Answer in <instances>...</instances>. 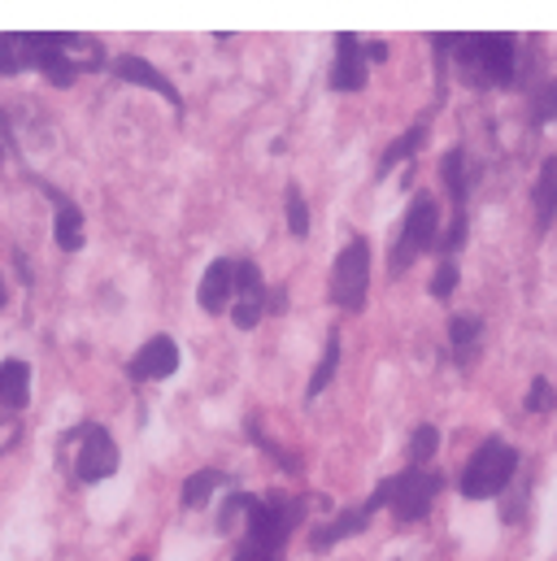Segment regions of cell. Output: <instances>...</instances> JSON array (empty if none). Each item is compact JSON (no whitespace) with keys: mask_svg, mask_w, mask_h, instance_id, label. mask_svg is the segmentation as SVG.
Here are the masks:
<instances>
[{"mask_svg":"<svg viewBox=\"0 0 557 561\" xmlns=\"http://www.w3.org/2000/svg\"><path fill=\"white\" fill-rule=\"evenodd\" d=\"M453 44V61L462 66V75L475 88H505L514 83V66H519V39L514 35H453L444 39Z\"/></svg>","mask_w":557,"mask_h":561,"instance_id":"obj_1","label":"cell"},{"mask_svg":"<svg viewBox=\"0 0 557 561\" xmlns=\"http://www.w3.org/2000/svg\"><path fill=\"white\" fill-rule=\"evenodd\" d=\"M440 488H444V479L435 474V470H427V466H410V470H401V474H393V479H384L375 492H371V510H393V518L397 523H418V518H427L431 514V501L440 496Z\"/></svg>","mask_w":557,"mask_h":561,"instance_id":"obj_2","label":"cell"},{"mask_svg":"<svg viewBox=\"0 0 557 561\" xmlns=\"http://www.w3.org/2000/svg\"><path fill=\"white\" fill-rule=\"evenodd\" d=\"M309 501L305 496H271V501H253L249 523H245V545L266 549V553H283L287 536L305 523Z\"/></svg>","mask_w":557,"mask_h":561,"instance_id":"obj_3","label":"cell"},{"mask_svg":"<svg viewBox=\"0 0 557 561\" xmlns=\"http://www.w3.org/2000/svg\"><path fill=\"white\" fill-rule=\"evenodd\" d=\"M514 470H519V453H514L505 439H484V444L475 448V457L466 461L457 488H462V496H470V501H488V496L505 492V483L514 479Z\"/></svg>","mask_w":557,"mask_h":561,"instance_id":"obj_4","label":"cell"},{"mask_svg":"<svg viewBox=\"0 0 557 561\" xmlns=\"http://www.w3.org/2000/svg\"><path fill=\"white\" fill-rule=\"evenodd\" d=\"M435 244H440V205H435V196L418 192L414 205H410V214H406L401 240H397V249H393V275H401L414 257L431 253Z\"/></svg>","mask_w":557,"mask_h":561,"instance_id":"obj_5","label":"cell"},{"mask_svg":"<svg viewBox=\"0 0 557 561\" xmlns=\"http://www.w3.org/2000/svg\"><path fill=\"white\" fill-rule=\"evenodd\" d=\"M366 287H371V244L349 240L336 257V271H331V300L349 313H362L366 309Z\"/></svg>","mask_w":557,"mask_h":561,"instance_id":"obj_6","label":"cell"},{"mask_svg":"<svg viewBox=\"0 0 557 561\" xmlns=\"http://www.w3.org/2000/svg\"><path fill=\"white\" fill-rule=\"evenodd\" d=\"M75 439H79V457H75L79 483H101L118 470V444L105 426H79Z\"/></svg>","mask_w":557,"mask_h":561,"instance_id":"obj_7","label":"cell"},{"mask_svg":"<svg viewBox=\"0 0 557 561\" xmlns=\"http://www.w3.org/2000/svg\"><path fill=\"white\" fill-rule=\"evenodd\" d=\"M266 313V283H262V271L258 262L240 257L236 262V300H231V318L240 331H253Z\"/></svg>","mask_w":557,"mask_h":561,"instance_id":"obj_8","label":"cell"},{"mask_svg":"<svg viewBox=\"0 0 557 561\" xmlns=\"http://www.w3.org/2000/svg\"><path fill=\"white\" fill-rule=\"evenodd\" d=\"M31 66L44 70V79H48L53 88H70V83L79 79V66H75L70 53H66V35H57V31L31 35Z\"/></svg>","mask_w":557,"mask_h":561,"instance_id":"obj_9","label":"cell"},{"mask_svg":"<svg viewBox=\"0 0 557 561\" xmlns=\"http://www.w3.org/2000/svg\"><path fill=\"white\" fill-rule=\"evenodd\" d=\"M366 44L357 35H336V66H331V88L336 92H362L366 88Z\"/></svg>","mask_w":557,"mask_h":561,"instance_id":"obj_10","label":"cell"},{"mask_svg":"<svg viewBox=\"0 0 557 561\" xmlns=\"http://www.w3.org/2000/svg\"><path fill=\"white\" fill-rule=\"evenodd\" d=\"M114 66V75L123 79V83H136V88H148V92H157L161 101H170L174 110H183V96L174 92V83L161 75V70H152L144 57H136V53H123V57H114L110 61Z\"/></svg>","mask_w":557,"mask_h":561,"instance_id":"obj_11","label":"cell"},{"mask_svg":"<svg viewBox=\"0 0 557 561\" xmlns=\"http://www.w3.org/2000/svg\"><path fill=\"white\" fill-rule=\"evenodd\" d=\"M179 370V344L170 335H152L132 357V379H166Z\"/></svg>","mask_w":557,"mask_h":561,"instance_id":"obj_12","label":"cell"},{"mask_svg":"<svg viewBox=\"0 0 557 561\" xmlns=\"http://www.w3.org/2000/svg\"><path fill=\"white\" fill-rule=\"evenodd\" d=\"M196 300H201L205 313L231 309V300H236V262H214V266L205 271V279H201Z\"/></svg>","mask_w":557,"mask_h":561,"instance_id":"obj_13","label":"cell"},{"mask_svg":"<svg viewBox=\"0 0 557 561\" xmlns=\"http://www.w3.org/2000/svg\"><path fill=\"white\" fill-rule=\"evenodd\" d=\"M44 192H48L53 205H57V227H53L57 249H61V253H79V249H83V209H79L75 201H66L61 192H53V187H44Z\"/></svg>","mask_w":557,"mask_h":561,"instance_id":"obj_14","label":"cell"},{"mask_svg":"<svg viewBox=\"0 0 557 561\" xmlns=\"http://www.w3.org/2000/svg\"><path fill=\"white\" fill-rule=\"evenodd\" d=\"M31 397V366L9 357L0 362V410H22Z\"/></svg>","mask_w":557,"mask_h":561,"instance_id":"obj_15","label":"cell"},{"mask_svg":"<svg viewBox=\"0 0 557 561\" xmlns=\"http://www.w3.org/2000/svg\"><path fill=\"white\" fill-rule=\"evenodd\" d=\"M479 340H484V322H479L475 313H457V318H448V344H453V353L462 357V366L479 353Z\"/></svg>","mask_w":557,"mask_h":561,"instance_id":"obj_16","label":"cell"},{"mask_svg":"<svg viewBox=\"0 0 557 561\" xmlns=\"http://www.w3.org/2000/svg\"><path fill=\"white\" fill-rule=\"evenodd\" d=\"M371 514H375L371 505H362V510H353V514L344 510V514H340L331 527H322V531L314 536V545H318V549H331V545H340L344 536H362V531L371 527Z\"/></svg>","mask_w":557,"mask_h":561,"instance_id":"obj_17","label":"cell"},{"mask_svg":"<svg viewBox=\"0 0 557 561\" xmlns=\"http://www.w3.org/2000/svg\"><path fill=\"white\" fill-rule=\"evenodd\" d=\"M440 174H444V187H448V196H453V209L466 214V192H470V179H466V148L444 152Z\"/></svg>","mask_w":557,"mask_h":561,"instance_id":"obj_18","label":"cell"},{"mask_svg":"<svg viewBox=\"0 0 557 561\" xmlns=\"http://www.w3.org/2000/svg\"><path fill=\"white\" fill-rule=\"evenodd\" d=\"M22 70H31V35L9 31L0 35V75H22Z\"/></svg>","mask_w":557,"mask_h":561,"instance_id":"obj_19","label":"cell"},{"mask_svg":"<svg viewBox=\"0 0 557 561\" xmlns=\"http://www.w3.org/2000/svg\"><path fill=\"white\" fill-rule=\"evenodd\" d=\"M223 483H227L223 470H196V474H187V483H183V505H187V510H201Z\"/></svg>","mask_w":557,"mask_h":561,"instance_id":"obj_20","label":"cell"},{"mask_svg":"<svg viewBox=\"0 0 557 561\" xmlns=\"http://www.w3.org/2000/svg\"><path fill=\"white\" fill-rule=\"evenodd\" d=\"M422 136H427V123H418V127H410L397 144H388V148H384V161H379V179H384V174H393L401 161H410V157H414V148L422 144Z\"/></svg>","mask_w":557,"mask_h":561,"instance_id":"obj_21","label":"cell"},{"mask_svg":"<svg viewBox=\"0 0 557 561\" xmlns=\"http://www.w3.org/2000/svg\"><path fill=\"white\" fill-rule=\"evenodd\" d=\"M336 370H340V331H331V335H327L322 362H318V370H314V379H309V397H318V392L336 379Z\"/></svg>","mask_w":557,"mask_h":561,"instance_id":"obj_22","label":"cell"},{"mask_svg":"<svg viewBox=\"0 0 557 561\" xmlns=\"http://www.w3.org/2000/svg\"><path fill=\"white\" fill-rule=\"evenodd\" d=\"M536 209H541V222H549L557 209V157L545 165L541 183H536Z\"/></svg>","mask_w":557,"mask_h":561,"instance_id":"obj_23","label":"cell"},{"mask_svg":"<svg viewBox=\"0 0 557 561\" xmlns=\"http://www.w3.org/2000/svg\"><path fill=\"white\" fill-rule=\"evenodd\" d=\"M435 448H440V431H435L431 422H422L414 435H410V461H414V466H427V461L435 457Z\"/></svg>","mask_w":557,"mask_h":561,"instance_id":"obj_24","label":"cell"},{"mask_svg":"<svg viewBox=\"0 0 557 561\" xmlns=\"http://www.w3.org/2000/svg\"><path fill=\"white\" fill-rule=\"evenodd\" d=\"M287 227H292V236H309V209H305V196L296 183H287Z\"/></svg>","mask_w":557,"mask_h":561,"instance_id":"obj_25","label":"cell"},{"mask_svg":"<svg viewBox=\"0 0 557 561\" xmlns=\"http://www.w3.org/2000/svg\"><path fill=\"white\" fill-rule=\"evenodd\" d=\"M527 410H532V414H549V410H557V397H554V383H549V379H532Z\"/></svg>","mask_w":557,"mask_h":561,"instance_id":"obj_26","label":"cell"},{"mask_svg":"<svg viewBox=\"0 0 557 561\" xmlns=\"http://www.w3.org/2000/svg\"><path fill=\"white\" fill-rule=\"evenodd\" d=\"M457 287V262L453 257H440V266H435V275H431V296H448Z\"/></svg>","mask_w":557,"mask_h":561,"instance_id":"obj_27","label":"cell"},{"mask_svg":"<svg viewBox=\"0 0 557 561\" xmlns=\"http://www.w3.org/2000/svg\"><path fill=\"white\" fill-rule=\"evenodd\" d=\"M231 561H278V553H266V549H253V545H240V553Z\"/></svg>","mask_w":557,"mask_h":561,"instance_id":"obj_28","label":"cell"},{"mask_svg":"<svg viewBox=\"0 0 557 561\" xmlns=\"http://www.w3.org/2000/svg\"><path fill=\"white\" fill-rule=\"evenodd\" d=\"M13 152V140H9V118H4V110H0V161Z\"/></svg>","mask_w":557,"mask_h":561,"instance_id":"obj_29","label":"cell"},{"mask_svg":"<svg viewBox=\"0 0 557 561\" xmlns=\"http://www.w3.org/2000/svg\"><path fill=\"white\" fill-rule=\"evenodd\" d=\"M384 57H388V44H379V39L366 44V61H384Z\"/></svg>","mask_w":557,"mask_h":561,"instance_id":"obj_30","label":"cell"},{"mask_svg":"<svg viewBox=\"0 0 557 561\" xmlns=\"http://www.w3.org/2000/svg\"><path fill=\"white\" fill-rule=\"evenodd\" d=\"M9 305V287H4V279H0V309Z\"/></svg>","mask_w":557,"mask_h":561,"instance_id":"obj_31","label":"cell"},{"mask_svg":"<svg viewBox=\"0 0 557 561\" xmlns=\"http://www.w3.org/2000/svg\"><path fill=\"white\" fill-rule=\"evenodd\" d=\"M132 561H148V558H132Z\"/></svg>","mask_w":557,"mask_h":561,"instance_id":"obj_32","label":"cell"},{"mask_svg":"<svg viewBox=\"0 0 557 561\" xmlns=\"http://www.w3.org/2000/svg\"><path fill=\"white\" fill-rule=\"evenodd\" d=\"M554 105H557V92H554Z\"/></svg>","mask_w":557,"mask_h":561,"instance_id":"obj_33","label":"cell"}]
</instances>
